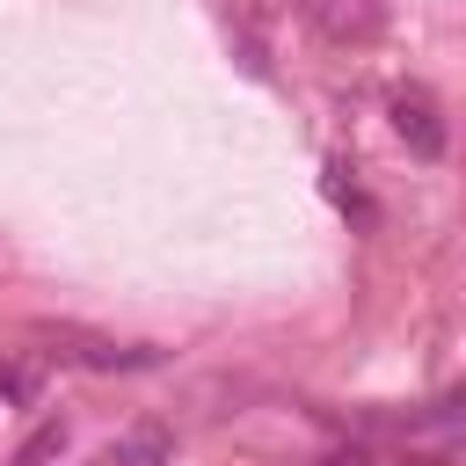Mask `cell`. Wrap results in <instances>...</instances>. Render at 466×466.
<instances>
[{
	"label": "cell",
	"instance_id": "7a4b0ae2",
	"mask_svg": "<svg viewBox=\"0 0 466 466\" xmlns=\"http://www.w3.org/2000/svg\"><path fill=\"white\" fill-rule=\"evenodd\" d=\"M393 131L408 138V153L415 160H444V146H451V131H444V109H437V95L430 87H393Z\"/></svg>",
	"mask_w": 466,
	"mask_h": 466
},
{
	"label": "cell",
	"instance_id": "3957f363",
	"mask_svg": "<svg viewBox=\"0 0 466 466\" xmlns=\"http://www.w3.org/2000/svg\"><path fill=\"white\" fill-rule=\"evenodd\" d=\"M299 15L328 36V44H371L386 29V7L379 0H299Z\"/></svg>",
	"mask_w": 466,
	"mask_h": 466
},
{
	"label": "cell",
	"instance_id": "8992f818",
	"mask_svg": "<svg viewBox=\"0 0 466 466\" xmlns=\"http://www.w3.org/2000/svg\"><path fill=\"white\" fill-rule=\"evenodd\" d=\"M328 197H335V204H342V211H357V226H371V218H379V211H371V204H364V189H357V182H342V160H335V167H328Z\"/></svg>",
	"mask_w": 466,
	"mask_h": 466
},
{
	"label": "cell",
	"instance_id": "5b68a950",
	"mask_svg": "<svg viewBox=\"0 0 466 466\" xmlns=\"http://www.w3.org/2000/svg\"><path fill=\"white\" fill-rule=\"evenodd\" d=\"M66 437H73V430H66L58 415H51V422H36V430L22 437V451H15V466H51V459H66Z\"/></svg>",
	"mask_w": 466,
	"mask_h": 466
},
{
	"label": "cell",
	"instance_id": "52a82bcc",
	"mask_svg": "<svg viewBox=\"0 0 466 466\" xmlns=\"http://www.w3.org/2000/svg\"><path fill=\"white\" fill-rule=\"evenodd\" d=\"M29 393H36V371H29V364H15V357H0V400H15V408H22Z\"/></svg>",
	"mask_w": 466,
	"mask_h": 466
},
{
	"label": "cell",
	"instance_id": "ba28073f",
	"mask_svg": "<svg viewBox=\"0 0 466 466\" xmlns=\"http://www.w3.org/2000/svg\"><path fill=\"white\" fill-rule=\"evenodd\" d=\"M328 466H342V459H328ZM350 466H371V451H364V444H350Z\"/></svg>",
	"mask_w": 466,
	"mask_h": 466
},
{
	"label": "cell",
	"instance_id": "277c9868",
	"mask_svg": "<svg viewBox=\"0 0 466 466\" xmlns=\"http://www.w3.org/2000/svg\"><path fill=\"white\" fill-rule=\"evenodd\" d=\"M167 451H175V437H167V430H153V422H138V430H131V437H116L95 466H160Z\"/></svg>",
	"mask_w": 466,
	"mask_h": 466
},
{
	"label": "cell",
	"instance_id": "6da1fadb",
	"mask_svg": "<svg viewBox=\"0 0 466 466\" xmlns=\"http://www.w3.org/2000/svg\"><path fill=\"white\" fill-rule=\"evenodd\" d=\"M36 342H51V357H66V364H87V371H153L160 364V350H116L109 335H87V328H73V320H36L29 328Z\"/></svg>",
	"mask_w": 466,
	"mask_h": 466
}]
</instances>
